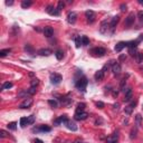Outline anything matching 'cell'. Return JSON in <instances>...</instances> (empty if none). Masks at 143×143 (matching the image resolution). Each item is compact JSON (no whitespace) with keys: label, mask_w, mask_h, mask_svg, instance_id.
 Wrapping results in <instances>:
<instances>
[{"label":"cell","mask_w":143,"mask_h":143,"mask_svg":"<svg viewBox=\"0 0 143 143\" xmlns=\"http://www.w3.org/2000/svg\"><path fill=\"white\" fill-rule=\"evenodd\" d=\"M88 84V81L86 77H80L78 80L76 81V83H75V85H76V87L78 88L80 91H82V92H85L86 91V86H87Z\"/></svg>","instance_id":"1"},{"label":"cell","mask_w":143,"mask_h":143,"mask_svg":"<svg viewBox=\"0 0 143 143\" xmlns=\"http://www.w3.org/2000/svg\"><path fill=\"white\" fill-rule=\"evenodd\" d=\"M63 81V76L61 74H57V73H53L51 74V83L54 85H58L59 83Z\"/></svg>","instance_id":"2"},{"label":"cell","mask_w":143,"mask_h":143,"mask_svg":"<svg viewBox=\"0 0 143 143\" xmlns=\"http://www.w3.org/2000/svg\"><path fill=\"white\" fill-rule=\"evenodd\" d=\"M91 54H93L94 56H97V57H102V56H104L106 54V51L102 47H96L91 51Z\"/></svg>","instance_id":"3"},{"label":"cell","mask_w":143,"mask_h":143,"mask_svg":"<svg viewBox=\"0 0 143 143\" xmlns=\"http://www.w3.org/2000/svg\"><path fill=\"white\" fill-rule=\"evenodd\" d=\"M134 21H135V15H134V12H130V13H129V16L125 18L124 25L126 27H130V26H132V25L134 24Z\"/></svg>","instance_id":"4"},{"label":"cell","mask_w":143,"mask_h":143,"mask_svg":"<svg viewBox=\"0 0 143 143\" xmlns=\"http://www.w3.org/2000/svg\"><path fill=\"white\" fill-rule=\"evenodd\" d=\"M85 17H86V20H87L88 24H93L95 21V13L93 10H87L85 12Z\"/></svg>","instance_id":"5"},{"label":"cell","mask_w":143,"mask_h":143,"mask_svg":"<svg viewBox=\"0 0 143 143\" xmlns=\"http://www.w3.org/2000/svg\"><path fill=\"white\" fill-rule=\"evenodd\" d=\"M109 28H110V22L106 20V19H104L101 22V25H100V32H101V34H105Z\"/></svg>","instance_id":"6"},{"label":"cell","mask_w":143,"mask_h":143,"mask_svg":"<svg viewBox=\"0 0 143 143\" xmlns=\"http://www.w3.org/2000/svg\"><path fill=\"white\" fill-rule=\"evenodd\" d=\"M77 20V13L74 12V11H72V12H69L68 15H67V22L71 25H74L75 22H76Z\"/></svg>","instance_id":"7"},{"label":"cell","mask_w":143,"mask_h":143,"mask_svg":"<svg viewBox=\"0 0 143 143\" xmlns=\"http://www.w3.org/2000/svg\"><path fill=\"white\" fill-rule=\"evenodd\" d=\"M88 116V114L86 113V112H76L74 115V119L77 120V121H84V120H86Z\"/></svg>","instance_id":"8"},{"label":"cell","mask_w":143,"mask_h":143,"mask_svg":"<svg viewBox=\"0 0 143 143\" xmlns=\"http://www.w3.org/2000/svg\"><path fill=\"white\" fill-rule=\"evenodd\" d=\"M31 105H32V100H31V98H29V97H28V98L26 97L24 100V102L19 105V107H20V109H29Z\"/></svg>","instance_id":"9"},{"label":"cell","mask_w":143,"mask_h":143,"mask_svg":"<svg viewBox=\"0 0 143 143\" xmlns=\"http://www.w3.org/2000/svg\"><path fill=\"white\" fill-rule=\"evenodd\" d=\"M46 11H47L49 15H51V16H59V15H61V11L57 8H54L53 6H48Z\"/></svg>","instance_id":"10"},{"label":"cell","mask_w":143,"mask_h":143,"mask_svg":"<svg viewBox=\"0 0 143 143\" xmlns=\"http://www.w3.org/2000/svg\"><path fill=\"white\" fill-rule=\"evenodd\" d=\"M34 132H51V129L49 126H47V125H39L38 127H35Z\"/></svg>","instance_id":"11"},{"label":"cell","mask_w":143,"mask_h":143,"mask_svg":"<svg viewBox=\"0 0 143 143\" xmlns=\"http://www.w3.org/2000/svg\"><path fill=\"white\" fill-rule=\"evenodd\" d=\"M119 21H120V16H114L113 18H112L111 22H110V28H111L112 31L115 29V27H116V25L119 24Z\"/></svg>","instance_id":"12"},{"label":"cell","mask_w":143,"mask_h":143,"mask_svg":"<svg viewBox=\"0 0 143 143\" xmlns=\"http://www.w3.org/2000/svg\"><path fill=\"white\" fill-rule=\"evenodd\" d=\"M65 125H66V127L68 129V130L73 131V132L77 131V125L75 124V122H73V121H71V120H67V122L65 123Z\"/></svg>","instance_id":"13"},{"label":"cell","mask_w":143,"mask_h":143,"mask_svg":"<svg viewBox=\"0 0 143 143\" xmlns=\"http://www.w3.org/2000/svg\"><path fill=\"white\" fill-rule=\"evenodd\" d=\"M123 92L125 93V97H124V102H130L132 100V88L127 87L126 90H124Z\"/></svg>","instance_id":"14"},{"label":"cell","mask_w":143,"mask_h":143,"mask_svg":"<svg viewBox=\"0 0 143 143\" xmlns=\"http://www.w3.org/2000/svg\"><path fill=\"white\" fill-rule=\"evenodd\" d=\"M112 72H113L114 75H120L121 74V72H122V67H121V65H120L119 63H115L112 66Z\"/></svg>","instance_id":"15"},{"label":"cell","mask_w":143,"mask_h":143,"mask_svg":"<svg viewBox=\"0 0 143 143\" xmlns=\"http://www.w3.org/2000/svg\"><path fill=\"white\" fill-rule=\"evenodd\" d=\"M67 120H68V117H67V115H61V116H59L57 120H55V122H54V124L57 126V125H59V124H65V123L67 122Z\"/></svg>","instance_id":"16"},{"label":"cell","mask_w":143,"mask_h":143,"mask_svg":"<svg viewBox=\"0 0 143 143\" xmlns=\"http://www.w3.org/2000/svg\"><path fill=\"white\" fill-rule=\"evenodd\" d=\"M44 35H45V37L51 38V36L54 35V29L51 28V27H49V26L45 27V28H44Z\"/></svg>","instance_id":"17"},{"label":"cell","mask_w":143,"mask_h":143,"mask_svg":"<svg viewBox=\"0 0 143 143\" xmlns=\"http://www.w3.org/2000/svg\"><path fill=\"white\" fill-rule=\"evenodd\" d=\"M127 46V42H124V41H120L117 42L116 45H115V47H114V49H115V51L116 53H120V51H122L124 47H126Z\"/></svg>","instance_id":"18"},{"label":"cell","mask_w":143,"mask_h":143,"mask_svg":"<svg viewBox=\"0 0 143 143\" xmlns=\"http://www.w3.org/2000/svg\"><path fill=\"white\" fill-rule=\"evenodd\" d=\"M53 54V51L51 49H48V48H41L38 51V55L40 56H51Z\"/></svg>","instance_id":"19"},{"label":"cell","mask_w":143,"mask_h":143,"mask_svg":"<svg viewBox=\"0 0 143 143\" xmlns=\"http://www.w3.org/2000/svg\"><path fill=\"white\" fill-rule=\"evenodd\" d=\"M104 74H105V73H104L102 69H101V71H97V72H96L95 75H94V78H95L96 82H101V81L104 78Z\"/></svg>","instance_id":"20"},{"label":"cell","mask_w":143,"mask_h":143,"mask_svg":"<svg viewBox=\"0 0 143 143\" xmlns=\"http://www.w3.org/2000/svg\"><path fill=\"white\" fill-rule=\"evenodd\" d=\"M117 138H119V135H117V132H115L112 136H109L107 140H106V143H117Z\"/></svg>","instance_id":"21"},{"label":"cell","mask_w":143,"mask_h":143,"mask_svg":"<svg viewBox=\"0 0 143 143\" xmlns=\"http://www.w3.org/2000/svg\"><path fill=\"white\" fill-rule=\"evenodd\" d=\"M59 101L61 102L63 105H69L71 103H73V100L69 98V97H61L59 98Z\"/></svg>","instance_id":"22"},{"label":"cell","mask_w":143,"mask_h":143,"mask_svg":"<svg viewBox=\"0 0 143 143\" xmlns=\"http://www.w3.org/2000/svg\"><path fill=\"white\" fill-rule=\"evenodd\" d=\"M31 5H32V1H30V0H24V1L21 2V8L27 9V8H29Z\"/></svg>","instance_id":"23"},{"label":"cell","mask_w":143,"mask_h":143,"mask_svg":"<svg viewBox=\"0 0 143 143\" xmlns=\"http://www.w3.org/2000/svg\"><path fill=\"white\" fill-rule=\"evenodd\" d=\"M135 123H136V126L139 127L142 125V116H141V114H136L135 115Z\"/></svg>","instance_id":"24"},{"label":"cell","mask_w":143,"mask_h":143,"mask_svg":"<svg viewBox=\"0 0 143 143\" xmlns=\"http://www.w3.org/2000/svg\"><path fill=\"white\" fill-rule=\"evenodd\" d=\"M25 51H26L28 54H34L35 53L34 47H32L31 45H29V44H26V45H25Z\"/></svg>","instance_id":"25"},{"label":"cell","mask_w":143,"mask_h":143,"mask_svg":"<svg viewBox=\"0 0 143 143\" xmlns=\"http://www.w3.org/2000/svg\"><path fill=\"white\" fill-rule=\"evenodd\" d=\"M55 56H56V58L58 59V61H61V59H63V57H64L63 51H61V49L56 51H55Z\"/></svg>","instance_id":"26"},{"label":"cell","mask_w":143,"mask_h":143,"mask_svg":"<svg viewBox=\"0 0 143 143\" xmlns=\"http://www.w3.org/2000/svg\"><path fill=\"white\" fill-rule=\"evenodd\" d=\"M135 61H136V63H142L143 61V53H138L136 55H135Z\"/></svg>","instance_id":"27"},{"label":"cell","mask_w":143,"mask_h":143,"mask_svg":"<svg viewBox=\"0 0 143 143\" xmlns=\"http://www.w3.org/2000/svg\"><path fill=\"white\" fill-rule=\"evenodd\" d=\"M85 103H78L77 104V107H76V112H84L85 110Z\"/></svg>","instance_id":"28"},{"label":"cell","mask_w":143,"mask_h":143,"mask_svg":"<svg viewBox=\"0 0 143 143\" xmlns=\"http://www.w3.org/2000/svg\"><path fill=\"white\" fill-rule=\"evenodd\" d=\"M12 87V83L10 82H6L2 84V86H1V90H9V88Z\"/></svg>","instance_id":"29"},{"label":"cell","mask_w":143,"mask_h":143,"mask_svg":"<svg viewBox=\"0 0 143 143\" xmlns=\"http://www.w3.org/2000/svg\"><path fill=\"white\" fill-rule=\"evenodd\" d=\"M136 134H138V127H133L132 130H131L130 138L133 140V139H135V138H136Z\"/></svg>","instance_id":"30"},{"label":"cell","mask_w":143,"mask_h":143,"mask_svg":"<svg viewBox=\"0 0 143 143\" xmlns=\"http://www.w3.org/2000/svg\"><path fill=\"white\" fill-rule=\"evenodd\" d=\"M10 51H11L10 48H7V49H2V51H0V57H5V56H7Z\"/></svg>","instance_id":"31"},{"label":"cell","mask_w":143,"mask_h":143,"mask_svg":"<svg viewBox=\"0 0 143 143\" xmlns=\"http://www.w3.org/2000/svg\"><path fill=\"white\" fill-rule=\"evenodd\" d=\"M125 85H126V78L124 77V78H123V80L120 82V90L122 91V92L125 90Z\"/></svg>","instance_id":"32"},{"label":"cell","mask_w":143,"mask_h":143,"mask_svg":"<svg viewBox=\"0 0 143 143\" xmlns=\"http://www.w3.org/2000/svg\"><path fill=\"white\" fill-rule=\"evenodd\" d=\"M124 112H125V114H126V115H131V114H132V112H133V107L131 105L125 106Z\"/></svg>","instance_id":"33"},{"label":"cell","mask_w":143,"mask_h":143,"mask_svg":"<svg viewBox=\"0 0 143 143\" xmlns=\"http://www.w3.org/2000/svg\"><path fill=\"white\" fill-rule=\"evenodd\" d=\"M7 126H8V129H9V130H11V131H16V130H17V123H16V122L9 123Z\"/></svg>","instance_id":"34"},{"label":"cell","mask_w":143,"mask_h":143,"mask_svg":"<svg viewBox=\"0 0 143 143\" xmlns=\"http://www.w3.org/2000/svg\"><path fill=\"white\" fill-rule=\"evenodd\" d=\"M90 45V39H88L86 36H83L82 37V46H87Z\"/></svg>","instance_id":"35"},{"label":"cell","mask_w":143,"mask_h":143,"mask_svg":"<svg viewBox=\"0 0 143 143\" xmlns=\"http://www.w3.org/2000/svg\"><path fill=\"white\" fill-rule=\"evenodd\" d=\"M48 104H49L51 107H54V109L58 107V103H57V101H55V100H49V101H48Z\"/></svg>","instance_id":"36"},{"label":"cell","mask_w":143,"mask_h":143,"mask_svg":"<svg viewBox=\"0 0 143 143\" xmlns=\"http://www.w3.org/2000/svg\"><path fill=\"white\" fill-rule=\"evenodd\" d=\"M75 45L77 48H80L82 46V38L81 37H75Z\"/></svg>","instance_id":"37"},{"label":"cell","mask_w":143,"mask_h":143,"mask_svg":"<svg viewBox=\"0 0 143 143\" xmlns=\"http://www.w3.org/2000/svg\"><path fill=\"white\" fill-rule=\"evenodd\" d=\"M36 92H37V88H36V87H32V86H30L29 90H27L28 95H34V94H36Z\"/></svg>","instance_id":"38"},{"label":"cell","mask_w":143,"mask_h":143,"mask_svg":"<svg viewBox=\"0 0 143 143\" xmlns=\"http://www.w3.org/2000/svg\"><path fill=\"white\" fill-rule=\"evenodd\" d=\"M35 119H36V116H35V115H30V116L27 117V122H28V124H34V123H35Z\"/></svg>","instance_id":"39"},{"label":"cell","mask_w":143,"mask_h":143,"mask_svg":"<svg viewBox=\"0 0 143 143\" xmlns=\"http://www.w3.org/2000/svg\"><path fill=\"white\" fill-rule=\"evenodd\" d=\"M27 124H28V122H27V117H21L20 119V126L25 127Z\"/></svg>","instance_id":"40"},{"label":"cell","mask_w":143,"mask_h":143,"mask_svg":"<svg viewBox=\"0 0 143 143\" xmlns=\"http://www.w3.org/2000/svg\"><path fill=\"white\" fill-rule=\"evenodd\" d=\"M64 8H65V2H64V1H58V5H57V9L61 11V10H63Z\"/></svg>","instance_id":"41"},{"label":"cell","mask_w":143,"mask_h":143,"mask_svg":"<svg viewBox=\"0 0 143 143\" xmlns=\"http://www.w3.org/2000/svg\"><path fill=\"white\" fill-rule=\"evenodd\" d=\"M38 84H39V81H38L37 78H34V80L31 81V83H30V85H31L32 87H36Z\"/></svg>","instance_id":"42"},{"label":"cell","mask_w":143,"mask_h":143,"mask_svg":"<svg viewBox=\"0 0 143 143\" xmlns=\"http://www.w3.org/2000/svg\"><path fill=\"white\" fill-rule=\"evenodd\" d=\"M138 18H139V20H140L141 22H143V10H141V11H139L138 12Z\"/></svg>","instance_id":"43"},{"label":"cell","mask_w":143,"mask_h":143,"mask_svg":"<svg viewBox=\"0 0 143 143\" xmlns=\"http://www.w3.org/2000/svg\"><path fill=\"white\" fill-rule=\"evenodd\" d=\"M120 8H121V11H122V12H125V11L127 10V6L125 5V3H122V5L120 6Z\"/></svg>","instance_id":"44"},{"label":"cell","mask_w":143,"mask_h":143,"mask_svg":"<svg viewBox=\"0 0 143 143\" xmlns=\"http://www.w3.org/2000/svg\"><path fill=\"white\" fill-rule=\"evenodd\" d=\"M96 106L98 109H104V103L103 102H96Z\"/></svg>","instance_id":"45"},{"label":"cell","mask_w":143,"mask_h":143,"mask_svg":"<svg viewBox=\"0 0 143 143\" xmlns=\"http://www.w3.org/2000/svg\"><path fill=\"white\" fill-rule=\"evenodd\" d=\"M0 136H1V138H6V136H7V133H6L5 130H1V131H0Z\"/></svg>","instance_id":"46"},{"label":"cell","mask_w":143,"mask_h":143,"mask_svg":"<svg viewBox=\"0 0 143 143\" xmlns=\"http://www.w3.org/2000/svg\"><path fill=\"white\" fill-rule=\"evenodd\" d=\"M113 107H114V110H116V111H117V110H119V107H120V104L119 103H115L113 105Z\"/></svg>","instance_id":"47"},{"label":"cell","mask_w":143,"mask_h":143,"mask_svg":"<svg viewBox=\"0 0 143 143\" xmlns=\"http://www.w3.org/2000/svg\"><path fill=\"white\" fill-rule=\"evenodd\" d=\"M117 95H119V92H117V91H115V90H114V91H113V96H114V97H116Z\"/></svg>","instance_id":"48"},{"label":"cell","mask_w":143,"mask_h":143,"mask_svg":"<svg viewBox=\"0 0 143 143\" xmlns=\"http://www.w3.org/2000/svg\"><path fill=\"white\" fill-rule=\"evenodd\" d=\"M6 5H7V6H11V5H13V1H6Z\"/></svg>","instance_id":"49"},{"label":"cell","mask_w":143,"mask_h":143,"mask_svg":"<svg viewBox=\"0 0 143 143\" xmlns=\"http://www.w3.org/2000/svg\"><path fill=\"white\" fill-rule=\"evenodd\" d=\"M35 143H44L41 140H39V139H35Z\"/></svg>","instance_id":"50"},{"label":"cell","mask_w":143,"mask_h":143,"mask_svg":"<svg viewBox=\"0 0 143 143\" xmlns=\"http://www.w3.org/2000/svg\"><path fill=\"white\" fill-rule=\"evenodd\" d=\"M123 59H125V55H121V56H120V61H123Z\"/></svg>","instance_id":"51"},{"label":"cell","mask_w":143,"mask_h":143,"mask_svg":"<svg viewBox=\"0 0 143 143\" xmlns=\"http://www.w3.org/2000/svg\"><path fill=\"white\" fill-rule=\"evenodd\" d=\"M74 143H83V142H82L81 140H75V142H74Z\"/></svg>","instance_id":"52"},{"label":"cell","mask_w":143,"mask_h":143,"mask_svg":"<svg viewBox=\"0 0 143 143\" xmlns=\"http://www.w3.org/2000/svg\"><path fill=\"white\" fill-rule=\"evenodd\" d=\"M138 2H139V3H140V5H143V0H139Z\"/></svg>","instance_id":"53"}]
</instances>
